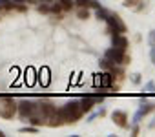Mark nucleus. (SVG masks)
Instances as JSON below:
<instances>
[{"label": "nucleus", "instance_id": "nucleus-1", "mask_svg": "<svg viewBox=\"0 0 155 137\" xmlns=\"http://www.w3.org/2000/svg\"><path fill=\"white\" fill-rule=\"evenodd\" d=\"M57 113L60 115V119L64 123H77L82 115V110H80V104L79 102H70V104H66L64 108L57 110Z\"/></svg>", "mask_w": 155, "mask_h": 137}, {"label": "nucleus", "instance_id": "nucleus-2", "mask_svg": "<svg viewBox=\"0 0 155 137\" xmlns=\"http://www.w3.org/2000/svg\"><path fill=\"white\" fill-rule=\"evenodd\" d=\"M15 113H16V102L9 97H4L0 101V115L4 119H11Z\"/></svg>", "mask_w": 155, "mask_h": 137}, {"label": "nucleus", "instance_id": "nucleus-3", "mask_svg": "<svg viewBox=\"0 0 155 137\" xmlns=\"http://www.w3.org/2000/svg\"><path fill=\"white\" fill-rule=\"evenodd\" d=\"M106 57L112 59V60L117 62V64H128V62H130V57L126 55V50H119V48L109 50V51L106 53Z\"/></svg>", "mask_w": 155, "mask_h": 137}, {"label": "nucleus", "instance_id": "nucleus-4", "mask_svg": "<svg viewBox=\"0 0 155 137\" xmlns=\"http://www.w3.org/2000/svg\"><path fill=\"white\" fill-rule=\"evenodd\" d=\"M108 22H109V26H112V29H113V33H115V35L126 33V26H124V22L121 20V17H119V15L109 17V18H108Z\"/></svg>", "mask_w": 155, "mask_h": 137}, {"label": "nucleus", "instance_id": "nucleus-5", "mask_svg": "<svg viewBox=\"0 0 155 137\" xmlns=\"http://www.w3.org/2000/svg\"><path fill=\"white\" fill-rule=\"evenodd\" d=\"M16 110H18V113L22 117H28V115H33V113H35V104L29 102V101H22L16 106Z\"/></svg>", "mask_w": 155, "mask_h": 137}, {"label": "nucleus", "instance_id": "nucleus-6", "mask_svg": "<svg viewBox=\"0 0 155 137\" xmlns=\"http://www.w3.org/2000/svg\"><path fill=\"white\" fill-rule=\"evenodd\" d=\"M112 117H113V121H115L121 128H126V126H128V115H126L124 111H113Z\"/></svg>", "mask_w": 155, "mask_h": 137}, {"label": "nucleus", "instance_id": "nucleus-7", "mask_svg": "<svg viewBox=\"0 0 155 137\" xmlns=\"http://www.w3.org/2000/svg\"><path fill=\"white\" fill-rule=\"evenodd\" d=\"M113 46H115V48H119V50H126L128 48V38L126 37H121V35H115Z\"/></svg>", "mask_w": 155, "mask_h": 137}, {"label": "nucleus", "instance_id": "nucleus-8", "mask_svg": "<svg viewBox=\"0 0 155 137\" xmlns=\"http://www.w3.org/2000/svg\"><path fill=\"white\" fill-rule=\"evenodd\" d=\"M112 84H113V75L112 73H100V86L109 88Z\"/></svg>", "mask_w": 155, "mask_h": 137}, {"label": "nucleus", "instance_id": "nucleus-9", "mask_svg": "<svg viewBox=\"0 0 155 137\" xmlns=\"http://www.w3.org/2000/svg\"><path fill=\"white\" fill-rule=\"evenodd\" d=\"M93 104H95V99H84V101L80 102V110H82V113H84V111H90V110L93 108Z\"/></svg>", "mask_w": 155, "mask_h": 137}, {"label": "nucleus", "instance_id": "nucleus-10", "mask_svg": "<svg viewBox=\"0 0 155 137\" xmlns=\"http://www.w3.org/2000/svg\"><path fill=\"white\" fill-rule=\"evenodd\" d=\"M31 117V123L35 124V126H40V124H46V117H35V115H29Z\"/></svg>", "mask_w": 155, "mask_h": 137}, {"label": "nucleus", "instance_id": "nucleus-11", "mask_svg": "<svg viewBox=\"0 0 155 137\" xmlns=\"http://www.w3.org/2000/svg\"><path fill=\"white\" fill-rule=\"evenodd\" d=\"M62 9H71L73 8V0H58Z\"/></svg>", "mask_w": 155, "mask_h": 137}, {"label": "nucleus", "instance_id": "nucleus-12", "mask_svg": "<svg viewBox=\"0 0 155 137\" xmlns=\"http://www.w3.org/2000/svg\"><path fill=\"white\" fill-rule=\"evenodd\" d=\"M75 2L79 4V6H93V8H97V2H93V0H75Z\"/></svg>", "mask_w": 155, "mask_h": 137}, {"label": "nucleus", "instance_id": "nucleus-13", "mask_svg": "<svg viewBox=\"0 0 155 137\" xmlns=\"http://www.w3.org/2000/svg\"><path fill=\"white\" fill-rule=\"evenodd\" d=\"M44 86H46L48 82H49V77H48V70H44V72H40V79H38Z\"/></svg>", "mask_w": 155, "mask_h": 137}, {"label": "nucleus", "instance_id": "nucleus-14", "mask_svg": "<svg viewBox=\"0 0 155 137\" xmlns=\"http://www.w3.org/2000/svg\"><path fill=\"white\" fill-rule=\"evenodd\" d=\"M77 17H79V18H82V20H86V18H90V13H88V9H79Z\"/></svg>", "mask_w": 155, "mask_h": 137}, {"label": "nucleus", "instance_id": "nucleus-15", "mask_svg": "<svg viewBox=\"0 0 155 137\" xmlns=\"http://www.w3.org/2000/svg\"><path fill=\"white\" fill-rule=\"evenodd\" d=\"M135 4H137V0H126V2H124L126 8H135Z\"/></svg>", "mask_w": 155, "mask_h": 137}, {"label": "nucleus", "instance_id": "nucleus-16", "mask_svg": "<svg viewBox=\"0 0 155 137\" xmlns=\"http://www.w3.org/2000/svg\"><path fill=\"white\" fill-rule=\"evenodd\" d=\"M22 132H37L35 128H22Z\"/></svg>", "mask_w": 155, "mask_h": 137}]
</instances>
